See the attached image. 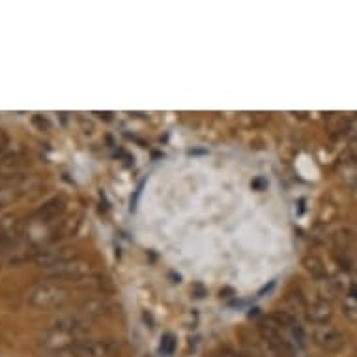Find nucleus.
<instances>
[{
	"instance_id": "2",
	"label": "nucleus",
	"mask_w": 357,
	"mask_h": 357,
	"mask_svg": "<svg viewBox=\"0 0 357 357\" xmlns=\"http://www.w3.org/2000/svg\"><path fill=\"white\" fill-rule=\"evenodd\" d=\"M90 271L92 268L84 258L71 257L49 268H43V275L53 281H84L90 275Z\"/></svg>"
},
{
	"instance_id": "6",
	"label": "nucleus",
	"mask_w": 357,
	"mask_h": 357,
	"mask_svg": "<svg viewBox=\"0 0 357 357\" xmlns=\"http://www.w3.org/2000/svg\"><path fill=\"white\" fill-rule=\"evenodd\" d=\"M30 178L29 176H17L13 180L0 183V208H8L19 199H23L29 193Z\"/></svg>"
},
{
	"instance_id": "7",
	"label": "nucleus",
	"mask_w": 357,
	"mask_h": 357,
	"mask_svg": "<svg viewBox=\"0 0 357 357\" xmlns=\"http://www.w3.org/2000/svg\"><path fill=\"white\" fill-rule=\"evenodd\" d=\"M24 167V155L23 152L6 153L0 158V183L8 182L21 176V170Z\"/></svg>"
},
{
	"instance_id": "3",
	"label": "nucleus",
	"mask_w": 357,
	"mask_h": 357,
	"mask_svg": "<svg viewBox=\"0 0 357 357\" xmlns=\"http://www.w3.org/2000/svg\"><path fill=\"white\" fill-rule=\"evenodd\" d=\"M71 351L75 357H118L120 346L112 339H81Z\"/></svg>"
},
{
	"instance_id": "5",
	"label": "nucleus",
	"mask_w": 357,
	"mask_h": 357,
	"mask_svg": "<svg viewBox=\"0 0 357 357\" xmlns=\"http://www.w3.org/2000/svg\"><path fill=\"white\" fill-rule=\"evenodd\" d=\"M77 340H81V339H77V337H73V335L66 333V331H62V329L51 328L43 333L40 344L41 348H43L45 351H49V354H60V351H70L71 348L75 346Z\"/></svg>"
},
{
	"instance_id": "1",
	"label": "nucleus",
	"mask_w": 357,
	"mask_h": 357,
	"mask_svg": "<svg viewBox=\"0 0 357 357\" xmlns=\"http://www.w3.org/2000/svg\"><path fill=\"white\" fill-rule=\"evenodd\" d=\"M70 301V290L56 282H38L26 294V303L34 309H60Z\"/></svg>"
},
{
	"instance_id": "4",
	"label": "nucleus",
	"mask_w": 357,
	"mask_h": 357,
	"mask_svg": "<svg viewBox=\"0 0 357 357\" xmlns=\"http://www.w3.org/2000/svg\"><path fill=\"white\" fill-rule=\"evenodd\" d=\"M312 342L320 350L328 351V354H337L344 348V335L331 324H322V326L312 328Z\"/></svg>"
},
{
	"instance_id": "14",
	"label": "nucleus",
	"mask_w": 357,
	"mask_h": 357,
	"mask_svg": "<svg viewBox=\"0 0 357 357\" xmlns=\"http://www.w3.org/2000/svg\"><path fill=\"white\" fill-rule=\"evenodd\" d=\"M6 135H4V133H2V131H0V150H2V148H4V144H6Z\"/></svg>"
},
{
	"instance_id": "9",
	"label": "nucleus",
	"mask_w": 357,
	"mask_h": 357,
	"mask_svg": "<svg viewBox=\"0 0 357 357\" xmlns=\"http://www.w3.org/2000/svg\"><path fill=\"white\" fill-rule=\"evenodd\" d=\"M66 210V202L62 199H51L47 200L45 204L41 206L40 210L34 213V221L40 222V225H47V222H53L54 219H59Z\"/></svg>"
},
{
	"instance_id": "11",
	"label": "nucleus",
	"mask_w": 357,
	"mask_h": 357,
	"mask_svg": "<svg viewBox=\"0 0 357 357\" xmlns=\"http://www.w3.org/2000/svg\"><path fill=\"white\" fill-rule=\"evenodd\" d=\"M174 339H172V335H167L163 339V342H161V351H165V354H172V350H174Z\"/></svg>"
},
{
	"instance_id": "13",
	"label": "nucleus",
	"mask_w": 357,
	"mask_h": 357,
	"mask_svg": "<svg viewBox=\"0 0 357 357\" xmlns=\"http://www.w3.org/2000/svg\"><path fill=\"white\" fill-rule=\"evenodd\" d=\"M49 357H75L73 351H60V354H49Z\"/></svg>"
},
{
	"instance_id": "8",
	"label": "nucleus",
	"mask_w": 357,
	"mask_h": 357,
	"mask_svg": "<svg viewBox=\"0 0 357 357\" xmlns=\"http://www.w3.org/2000/svg\"><path fill=\"white\" fill-rule=\"evenodd\" d=\"M111 310V303H109V299L105 298H90L86 299L84 303L79 307V314L86 318V320H96V318L105 317L107 312Z\"/></svg>"
},
{
	"instance_id": "10",
	"label": "nucleus",
	"mask_w": 357,
	"mask_h": 357,
	"mask_svg": "<svg viewBox=\"0 0 357 357\" xmlns=\"http://www.w3.org/2000/svg\"><path fill=\"white\" fill-rule=\"evenodd\" d=\"M331 317H333V309H331V305H329L328 301H324V299H318V301H314L312 305H309V309H307V318H309L314 326L329 324Z\"/></svg>"
},
{
	"instance_id": "12",
	"label": "nucleus",
	"mask_w": 357,
	"mask_h": 357,
	"mask_svg": "<svg viewBox=\"0 0 357 357\" xmlns=\"http://www.w3.org/2000/svg\"><path fill=\"white\" fill-rule=\"evenodd\" d=\"M219 357H247L245 354H240V351H236V350H225L221 351V356Z\"/></svg>"
}]
</instances>
